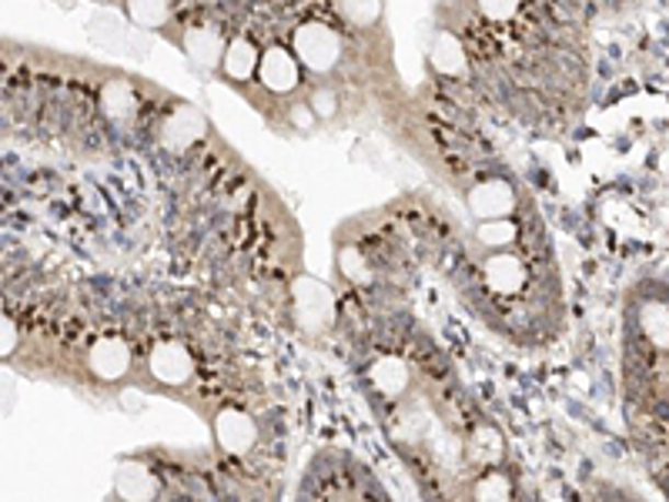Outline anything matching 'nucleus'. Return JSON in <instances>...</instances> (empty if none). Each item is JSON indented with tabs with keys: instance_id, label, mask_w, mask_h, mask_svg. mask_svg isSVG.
I'll use <instances>...</instances> for the list:
<instances>
[{
	"instance_id": "f257e3e1",
	"label": "nucleus",
	"mask_w": 669,
	"mask_h": 502,
	"mask_svg": "<svg viewBox=\"0 0 669 502\" xmlns=\"http://www.w3.org/2000/svg\"><path fill=\"white\" fill-rule=\"evenodd\" d=\"M636 349V402L653 479L669 495V288H649L630 316Z\"/></svg>"
},
{
	"instance_id": "f03ea898",
	"label": "nucleus",
	"mask_w": 669,
	"mask_h": 502,
	"mask_svg": "<svg viewBox=\"0 0 669 502\" xmlns=\"http://www.w3.org/2000/svg\"><path fill=\"white\" fill-rule=\"evenodd\" d=\"M292 50L298 65L311 75H331L342 60V37L321 21H305L292 34Z\"/></svg>"
},
{
	"instance_id": "7ed1b4c3",
	"label": "nucleus",
	"mask_w": 669,
	"mask_h": 502,
	"mask_svg": "<svg viewBox=\"0 0 669 502\" xmlns=\"http://www.w3.org/2000/svg\"><path fill=\"white\" fill-rule=\"evenodd\" d=\"M292 305L305 332L318 335L334 322V295L318 278H298L292 285Z\"/></svg>"
},
{
	"instance_id": "20e7f679",
	"label": "nucleus",
	"mask_w": 669,
	"mask_h": 502,
	"mask_svg": "<svg viewBox=\"0 0 669 502\" xmlns=\"http://www.w3.org/2000/svg\"><path fill=\"white\" fill-rule=\"evenodd\" d=\"M148 372L151 379L168 386V389H181L194 379V355L184 342L178 339H161L151 352H148Z\"/></svg>"
},
{
	"instance_id": "39448f33",
	"label": "nucleus",
	"mask_w": 669,
	"mask_h": 502,
	"mask_svg": "<svg viewBox=\"0 0 669 502\" xmlns=\"http://www.w3.org/2000/svg\"><path fill=\"white\" fill-rule=\"evenodd\" d=\"M205 132H208L205 114H201L197 107H191V104H174V107L168 111V117L161 121V128H158L161 145H165L168 151H188V148H194L201 138H205Z\"/></svg>"
},
{
	"instance_id": "423d86ee",
	"label": "nucleus",
	"mask_w": 669,
	"mask_h": 502,
	"mask_svg": "<svg viewBox=\"0 0 669 502\" xmlns=\"http://www.w3.org/2000/svg\"><path fill=\"white\" fill-rule=\"evenodd\" d=\"M212 429H215V443H218V449H222L225 456H245V453H251V446L258 443V425H254V419H251L245 409H235V406L222 409V412L215 415Z\"/></svg>"
},
{
	"instance_id": "0eeeda50",
	"label": "nucleus",
	"mask_w": 669,
	"mask_h": 502,
	"mask_svg": "<svg viewBox=\"0 0 669 502\" xmlns=\"http://www.w3.org/2000/svg\"><path fill=\"white\" fill-rule=\"evenodd\" d=\"M515 205H519L515 187L506 178H486L468 192V212H473V218H479V221L509 218L515 212Z\"/></svg>"
},
{
	"instance_id": "6e6552de",
	"label": "nucleus",
	"mask_w": 669,
	"mask_h": 502,
	"mask_svg": "<svg viewBox=\"0 0 669 502\" xmlns=\"http://www.w3.org/2000/svg\"><path fill=\"white\" fill-rule=\"evenodd\" d=\"M258 81L272 91V94H288L298 88L302 81V65H298V57L285 47H268L258 60Z\"/></svg>"
},
{
	"instance_id": "1a4fd4ad",
	"label": "nucleus",
	"mask_w": 669,
	"mask_h": 502,
	"mask_svg": "<svg viewBox=\"0 0 669 502\" xmlns=\"http://www.w3.org/2000/svg\"><path fill=\"white\" fill-rule=\"evenodd\" d=\"M88 368L101 383H117L131 372V345L121 335H104L88 352Z\"/></svg>"
},
{
	"instance_id": "9d476101",
	"label": "nucleus",
	"mask_w": 669,
	"mask_h": 502,
	"mask_svg": "<svg viewBox=\"0 0 669 502\" xmlns=\"http://www.w3.org/2000/svg\"><path fill=\"white\" fill-rule=\"evenodd\" d=\"M114 492L121 499H134V502H141V499H158L161 495V479L158 472L141 463V459H124L114 472Z\"/></svg>"
},
{
	"instance_id": "9b49d317",
	"label": "nucleus",
	"mask_w": 669,
	"mask_h": 502,
	"mask_svg": "<svg viewBox=\"0 0 669 502\" xmlns=\"http://www.w3.org/2000/svg\"><path fill=\"white\" fill-rule=\"evenodd\" d=\"M483 278L496 295H515V292H522L529 272H525V262L519 255H512V251L502 248V251H492V255L486 259Z\"/></svg>"
},
{
	"instance_id": "f8f14e48",
	"label": "nucleus",
	"mask_w": 669,
	"mask_h": 502,
	"mask_svg": "<svg viewBox=\"0 0 669 502\" xmlns=\"http://www.w3.org/2000/svg\"><path fill=\"white\" fill-rule=\"evenodd\" d=\"M368 383L378 396L385 399H401L412 386V368L398 355H382L368 365Z\"/></svg>"
},
{
	"instance_id": "ddd939ff",
	"label": "nucleus",
	"mask_w": 669,
	"mask_h": 502,
	"mask_svg": "<svg viewBox=\"0 0 669 502\" xmlns=\"http://www.w3.org/2000/svg\"><path fill=\"white\" fill-rule=\"evenodd\" d=\"M465 459L473 466L492 469L506 459V435L492 422H479L465 438Z\"/></svg>"
},
{
	"instance_id": "4468645a",
	"label": "nucleus",
	"mask_w": 669,
	"mask_h": 502,
	"mask_svg": "<svg viewBox=\"0 0 669 502\" xmlns=\"http://www.w3.org/2000/svg\"><path fill=\"white\" fill-rule=\"evenodd\" d=\"M258 60H261V50L248 37H235L231 44H225L218 68L231 84H245V81H251L258 75Z\"/></svg>"
},
{
	"instance_id": "2eb2a0df",
	"label": "nucleus",
	"mask_w": 669,
	"mask_h": 502,
	"mask_svg": "<svg viewBox=\"0 0 669 502\" xmlns=\"http://www.w3.org/2000/svg\"><path fill=\"white\" fill-rule=\"evenodd\" d=\"M429 60H432V68L445 78H458L465 75L468 68V50L465 44L452 34V31H439L432 37V47H429Z\"/></svg>"
},
{
	"instance_id": "dca6fc26",
	"label": "nucleus",
	"mask_w": 669,
	"mask_h": 502,
	"mask_svg": "<svg viewBox=\"0 0 669 502\" xmlns=\"http://www.w3.org/2000/svg\"><path fill=\"white\" fill-rule=\"evenodd\" d=\"M181 47L188 50V57L201 68H218L222 65V54H225V41L218 31L212 27H188L181 37Z\"/></svg>"
},
{
	"instance_id": "f3484780",
	"label": "nucleus",
	"mask_w": 669,
	"mask_h": 502,
	"mask_svg": "<svg viewBox=\"0 0 669 502\" xmlns=\"http://www.w3.org/2000/svg\"><path fill=\"white\" fill-rule=\"evenodd\" d=\"M124 14L145 31H161L171 21V4L168 0H124Z\"/></svg>"
},
{
	"instance_id": "a211bd4d",
	"label": "nucleus",
	"mask_w": 669,
	"mask_h": 502,
	"mask_svg": "<svg viewBox=\"0 0 669 502\" xmlns=\"http://www.w3.org/2000/svg\"><path fill=\"white\" fill-rule=\"evenodd\" d=\"M476 241L489 251H502V248H512L519 241V225L512 218H489V221H479L476 228Z\"/></svg>"
},
{
	"instance_id": "6ab92c4d",
	"label": "nucleus",
	"mask_w": 669,
	"mask_h": 502,
	"mask_svg": "<svg viewBox=\"0 0 669 502\" xmlns=\"http://www.w3.org/2000/svg\"><path fill=\"white\" fill-rule=\"evenodd\" d=\"M339 14L352 24V27H375L385 14V0H339Z\"/></svg>"
},
{
	"instance_id": "aec40b11",
	"label": "nucleus",
	"mask_w": 669,
	"mask_h": 502,
	"mask_svg": "<svg viewBox=\"0 0 669 502\" xmlns=\"http://www.w3.org/2000/svg\"><path fill=\"white\" fill-rule=\"evenodd\" d=\"M134 104H138V98H134V91H131L127 81H111V84H104V91H101V107H104L111 117H131Z\"/></svg>"
},
{
	"instance_id": "412c9836",
	"label": "nucleus",
	"mask_w": 669,
	"mask_h": 502,
	"mask_svg": "<svg viewBox=\"0 0 669 502\" xmlns=\"http://www.w3.org/2000/svg\"><path fill=\"white\" fill-rule=\"evenodd\" d=\"M512 492H515V486H512V479L506 476V472H496V466H492V472H483L479 479H476V486H473V495L476 499H512Z\"/></svg>"
},
{
	"instance_id": "4be33fe9",
	"label": "nucleus",
	"mask_w": 669,
	"mask_h": 502,
	"mask_svg": "<svg viewBox=\"0 0 669 502\" xmlns=\"http://www.w3.org/2000/svg\"><path fill=\"white\" fill-rule=\"evenodd\" d=\"M339 272H342L349 282H355V285H368V282H372V269H368L365 255H362L359 248H352V244H345V248L339 251Z\"/></svg>"
},
{
	"instance_id": "5701e85b",
	"label": "nucleus",
	"mask_w": 669,
	"mask_h": 502,
	"mask_svg": "<svg viewBox=\"0 0 669 502\" xmlns=\"http://www.w3.org/2000/svg\"><path fill=\"white\" fill-rule=\"evenodd\" d=\"M308 107L315 111V117L328 121V117H334V114H339V94H334L331 88H318V91H311V98H308Z\"/></svg>"
},
{
	"instance_id": "b1692460",
	"label": "nucleus",
	"mask_w": 669,
	"mask_h": 502,
	"mask_svg": "<svg viewBox=\"0 0 669 502\" xmlns=\"http://www.w3.org/2000/svg\"><path fill=\"white\" fill-rule=\"evenodd\" d=\"M476 4H479V11H483L489 21H509V18L519 14L522 0H476Z\"/></svg>"
},
{
	"instance_id": "393cba45",
	"label": "nucleus",
	"mask_w": 669,
	"mask_h": 502,
	"mask_svg": "<svg viewBox=\"0 0 669 502\" xmlns=\"http://www.w3.org/2000/svg\"><path fill=\"white\" fill-rule=\"evenodd\" d=\"M18 349V326L0 311V358L11 355Z\"/></svg>"
},
{
	"instance_id": "a878e982",
	"label": "nucleus",
	"mask_w": 669,
	"mask_h": 502,
	"mask_svg": "<svg viewBox=\"0 0 669 502\" xmlns=\"http://www.w3.org/2000/svg\"><path fill=\"white\" fill-rule=\"evenodd\" d=\"M292 124H298V128H311V124H315V111L308 107V101L292 107Z\"/></svg>"
}]
</instances>
